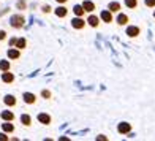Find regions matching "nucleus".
<instances>
[{"mask_svg": "<svg viewBox=\"0 0 155 141\" xmlns=\"http://www.w3.org/2000/svg\"><path fill=\"white\" fill-rule=\"evenodd\" d=\"M55 15H57L59 18L67 16V8H65V6H59V8H55Z\"/></svg>", "mask_w": 155, "mask_h": 141, "instance_id": "39448f33", "label": "nucleus"}, {"mask_svg": "<svg viewBox=\"0 0 155 141\" xmlns=\"http://www.w3.org/2000/svg\"><path fill=\"white\" fill-rule=\"evenodd\" d=\"M82 8H84V11H89V13H92L94 10H95V5L92 3V2H84V5H82Z\"/></svg>", "mask_w": 155, "mask_h": 141, "instance_id": "7ed1b4c3", "label": "nucleus"}, {"mask_svg": "<svg viewBox=\"0 0 155 141\" xmlns=\"http://www.w3.org/2000/svg\"><path fill=\"white\" fill-rule=\"evenodd\" d=\"M5 103L10 105V106H13V105L16 103V98L13 97V95H6V97H5Z\"/></svg>", "mask_w": 155, "mask_h": 141, "instance_id": "1a4fd4ad", "label": "nucleus"}, {"mask_svg": "<svg viewBox=\"0 0 155 141\" xmlns=\"http://www.w3.org/2000/svg\"><path fill=\"white\" fill-rule=\"evenodd\" d=\"M0 70H3V72H8V70H10V62L2 60V62H0Z\"/></svg>", "mask_w": 155, "mask_h": 141, "instance_id": "4468645a", "label": "nucleus"}, {"mask_svg": "<svg viewBox=\"0 0 155 141\" xmlns=\"http://www.w3.org/2000/svg\"><path fill=\"white\" fill-rule=\"evenodd\" d=\"M43 11H45V13H49V11H51V8H49V6H45Z\"/></svg>", "mask_w": 155, "mask_h": 141, "instance_id": "bb28decb", "label": "nucleus"}, {"mask_svg": "<svg viewBox=\"0 0 155 141\" xmlns=\"http://www.w3.org/2000/svg\"><path fill=\"white\" fill-rule=\"evenodd\" d=\"M146 5L147 6H155V0H146Z\"/></svg>", "mask_w": 155, "mask_h": 141, "instance_id": "5701e85b", "label": "nucleus"}, {"mask_svg": "<svg viewBox=\"0 0 155 141\" xmlns=\"http://www.w3.org/2000/svg\"><path fill=\"white\" fill-rule=\"evenodd\" d=\"M18 8H21V10H24V8H25V3L22 2V0H21V2L18 3Z\"/></svg>", "mask_w": 155, "mask_h": 141, "instance_id": "b1692460", "label": "nucleus"}, {"mask_svg": "<svg viewBox=\"0 0 155 141\" xmlns=\"http://www.w3.org/2000/svg\"><path fill=\"white\" fill-rule=\"evenodd\" d=\"M8 57L10 59H18L19 57V52L15 51V49H10V51H8Z\"/></svg>", "mask_w": 155, "mask_h": 141, "instance_id": "a211bd4d", "label": "nucleus"}, {"mask_svg": "<svg viewBox=\"0 0 155 141\" xmlns=\"http://www.w3.org/2000/svg\"><path fill=\"white\" fill-rule=\"evenodd\" d=\"M130 129H131L130 124H127V122H122L120 125H119V132H120V133H128Z\"/></svg>", "mask_w": 155, "mask_h": 141, "instance_id": "20e7f679", "label": "nucleus"}, {"mask_svg": "<svg viewBox=\"0 0 155 141\" xmlns=\"http://www.w3.org/2000/svg\"><path fill=\"white\" fill-rule=\"evenodd\" d=\"M24 18L22 16H13L11 18V25L13 27H16V29H19V27H22L24 25Z\"/></svg>", "mask_w": 155, "mask_h": 141, "instance_id": "f257e3e1", "label": "nucleus"}, {"mask_svg": "<svg viewBox=\"0 0 155 141\" xmlns=\"http://www.w3.org/2000/svg\"><path fill=\"white\" fill-rule=\"evenodd\" d=\"M138 33H139L138 27H128V29H127V35H130V37H136Z\"/></svg>", "mask_w": 155, "mask_h": 141, "instance_id": "423d86ee", "label": "nucleus"}, {"mask_svg": "<svg viewBox=\"0 0 155 141\" xmlns=\"http://www.w3.org/2000/svg\"><path fill=\"white\" fill-rule=\"evenodd\" d=\"M3 130L5 132H13V130H15V127H13L11 124H3Z\"/></svg>", "mask_w": 155, "mask_h": 141, "instance_id": "4be33fe9", "label": "nucleus"}, {"mask_svg": "<svg viewBox=\"0 0 155 141\" xmlns=\"http://www.w3.org/2000/svg\"><path fill=\"white\" fill-rule=\"evenodd\" d=\"M21 121H22V124H24V125H30V116L24 114L22 117H21Z\"/></svg>", "mask_w": 155, "mask_h": 141, "instance_id": "6ab92c4d", "label": "nucleus"}, {"mask_svg": "<svg viewBox=\"0 0 155 141\" xmlns=\"http://www.w3.org/2000/svg\"><path fill=\"white\" fill-rule=\"evenodd\" d=\"M127 21H128V18H127L125 15H119V18H117V22L120 24V25H124V24H127Z\"/></svg>", "mask_w": 155, "mask_h": 141, "instance_id": "dca6fc26", "label": "nucleus"}, {"mask_svg": "<svg viewBox=\"0 0 155 141\" xmlns=\"http://www.w3.org/2000/svg\"><path fill=\"white\" fill-rule=\"evenodd\" d=\"M101 19L106 21V22H111L112 18H111V13L109 11H101Z\"/></svg>", "mask_w": 155, "mask_h": 141, "instance_id": "9d476101", "label": "nucleus"}, {"mask_svg": "<svg viewBox=\"0 0 155 141\" xmlns=\"http://www.w3.org/2000/svg\"><path fill=\"white\" fill-rule=\"evenodd\" d=\"M57 2H59V3H65V2H67V0H57Z\"/></svg>", "mask_w": 155, "mask_h": 141, "instance_id": "c85d7f7f", "label": "nucleus"}, {"mask_svg": "<svg viewBox=\"0 0 155 141\" xmlns=\"http://www.w3.org/2000/svg\"><path fill=\"white\" fill-rule=\"evenodd\" d=\"M87 22L92 25V27H97V25H98V18H95V16H89Z\"/></svg>", "mask_w": 155, "mask_h": 141, "instance_id": "9b49d317", "label": "nucleus"}, {"mask_svg": "<svg viewBox=\"0 0 155 141\" xmlns=\"http://www.w3.org/2000/svg\"><path fill=\"white\" fill-rule=\"evenodd\" d=\"M16 46H18L19 49L25 48V40H24V38H21V40H16Z\"/></svg>", "mask_w": 155, "mask_h": 141, "instance_id": "aec40b11", "label": "nucleus"}, {"mask_svg": "<svg viewBox=\"0 0 155 141\" xmlns=\"http://www.w3.org/2000/svg\"><path fill=\"white\" fill-rule=\"evenodd\" d=\"M125 5L130 6V8H135V6H136V0H125Z\"/></svg>", "mask_w": 155, "mask_h": 141, "instance_id": "412c9836", "label": "nucleus"}, {"mask_svg": "<svg viewBox=\"0 0 155 141\" xmlns=\"http://www.w3.org/2000/svg\"><path fill=\"white\" fill-rule=\"evenodd\" d=\"M71 24H73L74 29H82V27H84V21L78 16V18H74V19L71 21Z\"/></svg>", "mask_w": 155, "mask_h": 141, "instance_id": "f03ea898", "label": "nucleus"}, {"mask_svg": "<svg viewBox=\"0 0 155 141\" xmlns=\"http://www.w3.org/2000/svg\"><path fill=\"white\" fill-rule=\"evenodd\" d=\"M5 37H6V33H5V32L2 30V32H0V40H3Z\"/></svg>", "mask_w": 155, "mask_h": 141, "instance_id": "a878e982", "label": "nucleus"}, {"mask_svg": "<svg viewBox=\"0 0 155 141\" xmlns=\"http://www.w3.org/2000/svg\"><path fill=\"white\" fill-rule=\"evenodd\" d=\"M43 97L45 98H49V97H51V92H49V90H43Z\"/></svg>", "mask_w": 155, "mask_h": 141, "instance_id": "393cba45", "label": "nucleus"}, {"mask_svg": "<svg viewBox=\"0 0 155 141\" xmlns=\"http://www.w3.org/2000/svg\"><path fill=\"white\" fill-rule=\"evenodd\" d=\"M0 139H3V141H5V139H6V135H3V133H0Z\"/></svg>", "mask_w": 155, "mask_h": 141, "instance_id": "cd10ccee", "label": "nucleus"}, {"mask_svg": "<svg viewBox=\"0 0 155 141\" xmlns=\"http://www.w3.org/2000/svg\"><path fill=\"white\" fill-rule=\"evenodd\" d=\"M38 121L41 124H49L51 122V117H49L48 114H38Z\"/></svg>", "mask_w": 155, "mask_h": 141, "instance_id": "0eeeda50", "label": "nucleus"}, {"mask_svg": "<svg viewBox=\"0 0 155 141\" xmlns=\"http://www.w3.org/2000/svg\"><path fill=\"white\" fill-rule=\"evenodd\" d=\"M73 11H74V15H76V16H82L84 8H82V6H79V5H76L74 8H73Z\"/></svg>", "mask_w": 155, "mask_h": 141, "instance_id": "2eb2a0df", "label": "nucleus"}, {"mask_svg": "<svg viewBox=\"0 0 155 141\" xmlns=\"http://www.w3.org/2000/svg\"><path fill=\"white\" fill-rule=\"evenodd\" d=\"M24 100H25V103H33L35 102V95L33 94H24Z\"/></svg>", "mask_w": 155, "mask_h": 141, "instance_id": "f8f14e48", "label": "nucleus"}, {"mask_svg": "<svg viewBox=\"0 0 155 141\" xmlns=\"http://www.w3.org/2000/svg\"><path fill=\"white\" fill-rule=\"evenodd\" d=\"M109 10L111 11H119L120 10V5H119L117 2H112V3H109Z\"/></svg>", "mask_w": 155, "mask_h": 141, "instance_id": "f3484780", "label": "nucleus"}, {"mask_svg": "<svg viewBox=\"0 0 155 141\" xmlns=\"http://www.w3.org/2000/svg\"><path fill=\"white\" fill-rule=\"evenodd\" d=\"M2 119H5V121H11V119H15V114H13L11 111H3L2 112Z\"/></svg>", "mask_w": 155, "mask_h": 141, "instance_id": "6e6552de", "label": "nucleus"}, {"mask_svg": "<svg viewBox=\"0 0 155 141\" xmlns=\"http://www.w3.org/2000/svg\"><path fill=\"white\" fill-rule=\"evenodd\" d=\"M2 79H3L5 82H11L13 79H15V76H13L11 73H3V76H2Z\"/></svg>", "mask_w": 155, "mask_h": 141, "instance_id": "ddd939ff", "label": "nucleus"}]
</instances>
